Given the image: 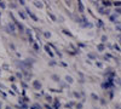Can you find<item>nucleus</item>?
Segmentation results:
<instances>
[{
	"label": "nucleus",
	"mask_w": 121,
	"mask_h": 109,
	"mask_svg": "<svg viewBox=\"0 0 121 109\" xmlns=\"http://www.w3.org/2000/svg\"><path fill=\"white\" fill-rule=\"evenodd\" d=\"M9 6H10V9H17V4L16 3H10Z\"/></svg>",
	"instance_id": "28"
},
{
	"label": "nucleus",
	"mask_w": 121,
	"mask_h": 109,
	"mask_svg": "<svg viewBox=\"0 0 121 109\" xmlns=\"http://www.w3.org/2000/svg\"><path fill=\"white\" fill-rule=\"evenodd\" d=\"M0 95H1V96H3L4 98H6V97H7V95H6V93H5V92L3 91V90H0Z\"/></svg>",
	"instance_id": "40"
},
{
	"label": "nucleus",
	"mask_w": 121,
	"mask_h": 109,
	"mask_svg": "<svg viewBox=\"0 0 121 109\" xmlns=\"http://www.w3.org/2000/svg\"><path fill=\"white\" fill-rule=\"evenodd\" d=\"M97 22H98V26H103V22H102V21H100V19H98V21H97Z\"/></svg>",
	"instance_id": "51"
},
{
	"label": "nucleus",
	"mask_w": 121,
	"mask_h": 109,
	"mask_svg": "<svg viewBox=\"0 0 121 109\" xmlns=\"http://www.w3.org/2000/svg\"><path fill=\"white\" fill-rule=\"evenodd\" d=\"M3 69H4V70H9V64L7 63H4L3 64Z\"/></svg>",
	"instance_id": "37"
},
{
	"label": "nucleus",
	"mask_w": 121,
	"mask_h": 109,
	"mask_svg": "<svg viewBox=\"0 0 121 109\" xmlns=\"http://www.w3.org/2000/svg\"><path fill=\"white\" fill-rule=\"evenodd\" d=\"M47 16H48L50 18H51V19H52L53 22H56V21H57V17H56V16H55V15H53L52 12H50V11H47Z\"/></svg>",
	"instance_id": "14"
},
{
	"label": "nucleus",
	"mask_w": 121,
	"mask_h": 109,
	"mask_svg": "<svg viewBox=\"0 0 121 109\" xmlns=\"http://www.w3.org/2000/svg\"><path fill=\"white\" fill-rule=\"evenodd\" d=\"M0 17H1V11H0Z\"/></svg>",
	"instance_id": "57"
},
{
	"label": "nucleus",
	"mask_w": 121,
	"mask_h": 109,
	"mask_svg": "<svg viewBox=\"0 0 121 109\" xmlns=\"http://www.w3.org/2000/svg\"><path fill=\"white\" fill-rule=\"evenodd\" d=\"M102 3H103L104 6H110V5H112V3H110V1H102Z\"/></svg>",
	"instance_id": "39"
},
{
	"label": "nucleus",
	"mask_w": 121,
	"mask_h": 109,
	"mask_svg": "<svg viewBox=\"0 0 121 109\" xmlns=\"http://www.w3.org/2000/svg\"><path fill=\"white\" fill-rule=\"evenodd\" d=\"M33 88L34 90H41L43 88V84L39 80H33Z\"/></svg>",
	"instance_id": "4"
},
{
	"label": "nucleus",
	"mask_w": 121,
	"mask_h": 109,
	"mask_svg": "<svg viewBox=\"0 0 121 109\" xmlns=\"http://www.w3.org/2000/svg\"><path fill=\"white\" fill-rule=\"evenodd\" d=\"M75 108H76V109H82V108H84L82 102H78V103L75 104Z\"/></svg>",
	"instance_id": "23"
},
{
	"label": "nucleus",
	"mask_w": 121,
	"mask_h": 109,
	"mask_svg": "<svg viewBox=\"0 0 121 109\" xmlns=\"http://www.w3.org/2000/svg\"><path fill=\"white\" fill-rule=\"evenodd\" d=\"M33 50H34L35 52H40V45H39L38 43H34V44H33Z\"/></svg>",
	"instance_id": "12"
},
{
	"label": "nucleus",
	"mask_w": 121,
	"mask_h": 109,
	"mask_svg": "<svg viewBox=\"0 0 121 109\" xmlns=\"http://www.w3.org/2000/svg\"><path fill=\"white\" fill-rule=\"evenodd\" d=\"M75 104H76V103H74V102H69V103L65 104V108H67V109H72Z\"/></svg>",
	"instance_id": "19"
},
{
	"label": "nucleus",
	"mask_w": 121,
	"mask_h": 109,
	"mask_svg": "<svg viewBox=\"0 0 121 109\" xmlns=\"http://www.w3.org/2000/svg\"><path fill=\"white\" fill-rule=\"evenodd\" d=\"M87 57H88L90 59H96V56H95L93 53H87Z\"/></svg>",
	"instance_id": "33"
},
{
	"label": "nucleus",
	"mask_w": 121,
	"mask_h": 109,
	"mask_svg": "<svg viewBox=\"0 0 121 109\" xmlns=\"http://www.w3.org/2000/svg\"><path fill=\"white\" fill-rule=\"evenodd\" d=\"M64 80H65V83H67L68 85H72V84H74V79H73L72 76H70V75H65Z\"/></svg>",
	"instance_id": "8"
},
{
	"label": "nucleus",
	"mask_w": 121,
	"mask_h": 109,
	"mask_svg": "<svg viewBox=\"0 0 121 109\" xmlns=\"http://www.w3.org/2000/svg\"><path fill=\"white\" fill-rule=\"evenodd\" d=\"M0 7L4 10V9L6 7V3H5V1H0Z\"/></svg>",
	"instance_id": "35"
},
{
	"label": "nucleus",
	"mask_w": 121,
	"mask_h": 109,
	"mask_svg": "<svg viewBox=\"0 0 121 109\" xmlns=\"http://www.w3.org/2000/svg\"><path fill=\"white\" fill-rule=\"evenodd\" d=\"M33 4H34V6H35V7H38V9H43V7H44V5H45V4H44V1H34Z\"/></svg>",
	"instance_id": "9"
},
{
	"label": "nucleus",
	"mask_w": 121,
	"mask_h": 109,
	"mask_svg": "<svg viewBox=\"0 0 121 109\" xmlns=\"http://www.w3.org/2000/svg\"><path fill=\"white\" fill-rule=\"evenodd\" d=\"M67 6H72V1H64Z\"/></svg>",
	"instance_id": "47"
},
{
	"label": "nucleus",
	"mask_w": 121,
	"mask_h": 109,
	"mask_svg": "<svg viewBox=\"0 0 121 109\" xmlns=\"http://www.w3.org/2000/svg\"><path fill=\"white\" fill-rule=\"evenodd\" d=\"M92 4H93L95 6H97V7H98V3H97V1H92Z\"/></svg>",
	"instance_id": "53"
},
{
	"label": "nucleus",
	"mask_w": 121,
	"mask_h": 109,
	"mask_svg": "<svg viewBox=\"0 0 121 109\" xmlns=\"http://www.w3.org/2000/svg\"><path fill=\"white\" fill-rule=\"evenodd\" d=\"M62 33L64 34V35H68V36H70V38H73L74 35H73V33L69 31V29H62Z\"/></svg>",
	"instance_id": "10"
},
{
	"label": "nucleus",
	"mask_w": 121,
	"mask_h": 109,
	"mask_svg": "<svg viewBox=\"0 0 121 109\" xmlns=\"http://www.w3.org/2000/svg\"><path fill=\"white\" fill-rule=\"evenodd\" d=\"M24 12H26V15H28L30 18H32L34 22H39V18H38V17H36V16H35V15H34L32 11H30L29 7H27V6H26V11H24Z\"/></svg>",
	"instance_id": "2"
},
{
	"label": "nucleus",
	"mask_w": 121,
	"mask_h": 109,
	"mask_svg": "<svg viewBox=\"0 0 121 109\" xmlns=\"http://www.w3.org/2000/svg\"><path fill=\"white\" fill-rule=\"evenodd\" d=\"M11 88H12V90H13V91H15L16 93H18V90H17V86H16L15 84H12V85H11Z\"/></svg>",
	"instance_id": "34"
},
{
	"label": "nucleus",
	"mask_w": 121,
	"mask_h": 109,
	"mask_svg": "<svg viewBox=\"0 0 121 109\" xmlns=\"http://www.w3.org/2000/svg\"><path fill=\"white\" fill-rule=\"evenodd\" d=\"M44 36L46 39H50V38H51V33H50V32H44Z\"/></svg>",
	"instance_id": "30"
},
{
	"label": "nucleus",
	"mask_w": 121,
	"mask_h": 109,
	"mask_svg": "<svg viewBox=\"0 0 121 109\" xmlns=\"http://www.w3.org/2000/svg\"><path fill=\"white\" fill-rule=\"evenodd\" d=\"M105 40H107V36H105V35H103V36H102V41L104 43Z\"/></svg>",
	"instance_id": "52"
},
{
	"label": "nucleus",
	"mask_w": 121,
	"mask_h": 109,
	"mask_svg": "<svg viewBox=\"0 0 121 109\" xmlns=\"http://www.w3.org/2000/svg\"><path fill=\"white\" fill-rule=\"evenodd\" d=\"M44 108H45V109H53V107H51L48 103H46V104L44 105Z\"/></svg>",
	"instance_id": "38"
},
{
	"label": "nucleus",
	"mask_w": 121,
	"mask_h": 109,
	"mask_svg": "<svg viewBox=\"0 0 121 109\" xmlns=\"http://www.w3.org/2000/svg\"><path fill=\"white\" fill-rule=\"evenodd\" d=\"M96 65L99 67V68H102V63H100V62H96Z\"/></svg>",
	"instance_id": "48"
},
{
	"label": "nucleus",
	"mask_w": 121,
	"mask_h": 109,
	"mask_svg": "<svg viewBox=\"0 0 121 109\" xmlns=\"http://www.w3.org/2000/svg\"><path fill=\"white\" fill-rule=\"evenodd\" d=\"M67 52H68V53H69V55H72V56H75V55H76V53H75V52H74V51H69V50H68V51H67Z\"/></svg>",
	"instance_id": "43"
},
{
	"label": "nucleus",
	"mask_w": 121,
	"mask_h": 109,
	"mask_svg": "<svg viewBox=\"0 0 121 109\" xmlns=\"http://www.w3.org/2000/svg\"><path fill=\"white\" fill-rule=\"evenodd\" d=\"M5 109H12V108L10 107V105H6V107H5Z\"/></svg>",
	"instance_id": "55"
},
{
	"label": "nucleus",
	"mask_w": 121,
	"mask_h": 109,
	"mask_svg": "<svg viewBox=\"0 0 121 109\" xmlns=\"http://www.w3.org/2000/svg\"><path fill=\"white\" fill-rule=\"evenodd\" d=\"M97 50H98V51H103V50H104V45H103V44L97 45Z\"/></svg>",
	"instance_id": "26"
},
{
	"label": "nucleus",
	"mask_w": 121,
	"mask_h": 109,
	"mask_svg": "<svg viewBox=\"0 0 121 109\" xmlns=\"http://www.w3.org/2000/svg\"><path fill=\"white\" fill-rule=\"evenodd\" d=\"M16 79H17V78H16L15 75H11V76H9V81L12 83V84H15V83H16Z\"/></svg>",
	"instance_id": "21"
},
{
	"label": "nucleus",
	"mask_w": 121,
	"mask_h": 109,
	"mask_svg": "<svg viewBox=\"0 0 121 109\" xmlns=\"http://www.w3.org/2000/svg\"><path fill=\"white\" fill-rule=\"evenodd\" d=\"M73 96H74L75 98H78V100H82V98H81V95H80L78 91H74V92H73Z\"/></svg>",
	"instance_id": "20"
},
{
	"label": "nucleus",
	"mask_w": 121,
	"mask_h": 109,
	"mask_svg": "<svg viewBox=\"0 0 121 109\" xmlns=\"http://www.w3.org/2000/svg\"><path fill=\"white\" fill-rule=\"evenodd\" d=\"M51 79H52L55 83H59V80H60L59 75H57V74H52V75H51Z\"/></svg>",
	"instance_id": "11"
},
{
	"label": "nucleus",
	"mask_w": 121,
	"mask_h": 109,
	"mask_svg": "<svg viewBox=\"0 0 121 109\" xmlns=\"http://www.w3.org/2000/svg\"><path fill=\"white\" fill-rule=\"evenodd\" d=\"M79 83L80 84H85V79H79Z\"/></svg>",
	"instance_id": "46"
},
{
	"label": "nucleus",
	"mask_w": 121,
	"mask_h": 109,
	"mask_svg": "<svg viewBox=\"0 0 121 109\" xmlns=\"http://www.w3.org/2000/svg\"><path fill=\"white\" fill-rule=\"evenodd\" d=\"M78 10H79L80 13H84L85 12V7H84V4H82L81 0H79V1H78Z\"/></svg>",
	"instance_id": "6"
},
{
	"label": "nucleus",
	"mask_w": 121,
	"mask_h": 109,
	"mask_svg": "<svg viewBox=\"0 0 121 109\" xmlns=\"http://www.w3.org/2000/svg\"><path fill=\"white\" fill-rule=\"evenodd\" d=\"M15 76H16L17 79H19L21 81H23V76H24V75H23V73H22V72H17Z\"/></svg>",
	"instance_id": "13"
},
{
	"label": "nucleus",
	"mask_w": 121,
	"mask_h": 109,
	"mask_svg": "<svg viewBox=\"0 0 121 109\" xmlns=\"http://www.w3.org/2000/svg\"><path fill=\"white\" fill-rule=\"evenodd\" d=\"M23 100H24V102H26V103H28V102H29V98H28V97H23Z\"/></svg>",
	"instance_id": "49"
},
{
	"label": "nucleus",
	"mask_w": 121,
	"mask_h": 109,
	"mask_svg": "<svg viewBox=\"0 0 121 109\" xmlns=\"http://www.w3.org/2000/svg\"><path fill=\"white\" fill-rule=\"evenodd\" d=\"M0 109H1V102H0Z\"/></svg>",
	"instance_id": "56"
},
{
	"label": "nucleus",
	"mask_w": 121,
	"mask_h": 109,
	"mask_svg": "<svg viewBox=\"0 0 121 109\" xmlns=\"http://www.w3.org/2000/svg\"><path fill=\"white\" fill-rule=\"evenodd\" d=\"M9 16H10V18L12 19V22H15V21H17V19L15 18V16H13V13L12 12H9Z\"/></svg>",
	"instance_id": "32"
},
{
	"label": "nucleus",
	"mask_w": 121,
	"mask_h": 109,
	"mask_svg": "<svg viewBox=\"0 0 121 109\" xmlns=\"http://www.w3.org/2000/svg\"><path fill=\"white\" fill-rule=\"evenodd\" d=\"M9 93L11 95V96H15V95H16V92H15V91H11V90H9Z\"/></svg>",
	"instance_id": "44"
},
{
	"label": "nucleus",
	"mask_w": 121,
	"mask_h": 109,
	"mask_svg": "<svg viewBox=\"0 0 121 109\" xmlns=\"http://www.w3.org/2000/svg\"><path fill=\"white\" fill-rule=\"evenodd\" d=\"M18 16L21 17L22 19H27V15H26L24 11H21V10H19V11H18Z\"/></svg>",
	"instance_id": "15"
},
{
	"label": "nucleus",
	"mask_w": 121,
	"mask_h": 109,
	"mask_svg": "<svg viewBox=\"0 0 121 109\" xmlns=\"http://www.w3.org/2000/svg\"><path fill=\"white\" fill-rule=\"evenodd\" d=\"M4 29H5V32H6L7 34H11V35H13V36L17 35V27H16V24H15L13 22H9V24H7Z\"/></svg>",
	"instance_id": "1"
},
{
	"label": "nucleus",
	"mask_w": 121,
	"mask_h": 109,
	"mask_svg": "<svg viewBox=\"0 0 121 109\" xmlns=\"http://www.w3.org/2000/svg\"><path fill=\"white\" fill-rule=\"evenodd\" d=\"M55 53H56V55H57L59 58H62V57H63V53L60 52V51H58V48H57V50H55Z\"/></svg>",
	"instance_id": "27"
},
{
	"label": "nucleus",
	"mask_w": 121,
	"mask_h": 109,
	"mask_svg": "<svg viewBox=\"0 0 121 109\" xmlns=\"http://www.w3.org/2000/svg\"><path fill=\"white\" fill-rule=\"evenodd\" d=\"M0 76H1V74H0Z\"/></svg>",
	"instance_id": "58"
},
{
	"label": "nucleus",
	"mask_w": 121,
	"mask_h": 109,
	"mask_svg": "<svg viewBox=\"0 0 121 109\" xmlns=\"http://www.w3.org/2000/svg\"><path fill=\"white\" fill-rule=\"evenodd\" d=\"M91 98H92L93 101H98V96L96 93H91Z\"/></svg>",
	"instance_id": "29"
},
{
	"label": "nucleus",
	"mask_w": 121,
	"mask_h": 109,
	"mask_svg": "<svg viewBox=\"0 0 121 109\" xmlns=\"http://www.w3.org/2000/svg\"><path fill=\"white\" fill-rule=\"evenodd\" d=\"M45 100H46L48 103H52V102H53V98H52V96H50V95H46V96H45Z\"/></svg>",
	"instance_id": "18"
},
{
	"label": "nucleus",
	"mask_w": 121,
	"mask_h": 109,
	"mask_svg": "<svg viewBox=\"0 0 121 109\" xmlns=\"http://www.w3.org/2000/svg\"><path fill=\"white\" fill-rule=\"evenodd\" d=\"M56 64H57V62L53 61V59H51V61L48 62V65H50V67H53V65H56Z\"/></svg>",
	"instance_id": "31"
},
{
	"label": "nucleus",
	"mask_w": 121,
	"mask_h": 109,
	"mask_svg": "<svg viewBox=\"0 0 121 109\" xmlns=\"http://www.w3.org/2000/svg\"><path fill=\"white\" fill-rule=\"evenodd\" d=\"M22 96H23V97H26V90H23V91H22Z\"/></svg>",
	"instance_id": "54"
},
{
	"label": "nucleus",
	"mask_w": 121,
	"mask_h": 109,
	"mask_svg": "<svg viewBox=\"0 0 121 109\" xmlns=\"http://www.w3.org/2000/svg\"><path fill=\"white\" fill-rule=\"evenodd\" d=\"M18 103H19V105H23V104H27V103L24 102V100H23V97H19V98H18Z\"/></svg>",
	"instance_id": "25"
},
{
	"label": "nucleus",
	"mask_w": 121,
	"mask_h": 109,
	"mask_svg": "<svg viewBox=\"0 0 121 109\" xmlns=\"http://www.w3.org/2000/svg\"><path fill=\"white\" fill-rule=\"evenodd\" d=\"M60 65L64 67V68H67V67H68V64H67V63H64V62H60Z\"/></svg>",
	"instance_id": "45"
},
{
	"label": "nucleus",
	"mask_w": 121,
	"mask_h": 109,
	"mask_svg": "<svg viewBox=\"0 0 121 109\" xmlns=\"http://www.w3.org/2000/svg\"><path fill=\"white\" fill-rule=\"evenodd\" d=\"M26 34H27V36H28V38H33V36H32V31H30L29 28H27V29H26Z\"/></svg>",
	"instance_id": "24"
},
{
	"label": "nucleus",
	"mask_w": 121,
	"mask_h": 109,
	"mask_svg": "<svg viewBox=\"0 0 121 109\" xmlns=\"http://www.w3.org/2000/svg\"><path fill=\"white\" fill-rule=\"evenodd\" d=\"M34 96H35V98H40V97H41V95H40V93H35Z\"/></svg>",
	"instance_id": "50"
},
{
	"label": "nucleus",
	"mask_w": 121,
	"mask_h": 109,
	"mask_svg": "<svg viewBox=\"0 0 121 109\" xmlns=\"http://www.w3.org/2000/svg\"><path fill=\"white\" fill-rule=\"evenodd\" d=\"M74 18H75V22H78V23H80V24H82V23H84V21H82V17L74 16Z\"/></svg>",
	"instance_id": "16"
},
{
	"label": "nucleus",
	"mask_w": 121,
	"mask_h": 109,
	"mask_svg": "<svg viewBox=\"0 0 121 109\" xmlns=\"http://www.w3.org/2000/svg\"><path fill=\"white\" fill-rule=\"evenodd\" d=\"M53 109H60L59 98H53Z\"/></svg>",
	"instance_id": "7"
},
{
	"label": "nucleus",
	"mask_w": 121,
	"mask_h": 109,
	"mask_svg": "<svg viewBox=\"0 0 121 109\" xmlns=\"http://www.w3.org/2000/svg\"><path fill=\"white\" fill-rule=\"evenodd\" d=\"M30 109H43V105H40L39 103H34Z\"/></svg>",
	"instance_id": "17"
},
{
	"label": "nucleus",
	"mask_w": 121,
	"mask_h": 109,
	"mask_svg": "<svg viewBox=\"0 0 121 109\" xmlns=\"http://www.w3.org/2000/svg\"><path fill=\"white\" fill-rule=\"evenodd\" d=\"M44 50H45V52H46V53H47V55H48L50 57H51V58H52V57L55 56V53H53V52L51 51V47H50L48 45H45V46H44Z\"/></svg>",
	"instance_id": "5"
},
{
	"label": "nucleus",
	"mask_w": 121,
	"mask_h": 109,
	"mask_svg": "<svg viewBox=\"0 0 121 109\" xmlns=\"http://www.w3.org/2000/svg\"><path fill=\"white\" fill-rule=\"evenodd\" d=\"M17 3H19V5H23V6H26V1H24V0H19V1H17Z\"/></svg>",
	"instance_id": "42"
},
{
	"label": "nucleus",
	"mask_w": 121,
	"mask_h": 109,
	"mask_svg": "<svg viewBox=\"0 0 121 109\" xmlns=\"http://www.w3.org/2000/svg\"><path fill=\"white\" fill-rule=\"evenodd\" d=\"M21 84H22V86H23V88H24V90H27V88H28V85L26 84V81L23 80V81H21Z\"/></svg>",
	"instance_id": "36"
},
{
	"label": "nucleus",
	"mask_w": 121,
	"mask_h": 109,
	"mask_svg": "<svg viewBox=\"0 0 121 109\" xmlns=\"http://www.w3.org/2000/svg\"><path fill=\"white\" fill-rule=\"evenodd\" d=\"M81 27H82V28H92L93 26H92V23H88V22H87V23H82Z\"/></svg>",
	"instance_id": "22"
},
{
	"label": "nucleus",
	"mask_w": 121,
	"mask_h": 109,
	"mask_svg": "<svg viewBox=\"0 0 121 109\" xmlns=\"http://www.w3.org/2000/svg\"><path fill=\"white\" fill-rule=\"evenodd\" d=\"M13 23L16 24L17 29H18V31H19V34H24V33H26V28L23 27V24H22L21 22H18V21H15Z\"/></svg>",
	"instance_id": "3"
},
{
	"label": "nucleus",
	"mask_w": 121,
	"mask_h": 109,
	"mask_svg": "<svg viewBox=\"0 0 121 109\" xmlns=\"http://www.w3.org/2000/svg\"><path fill=\"white\" fill-rule=\"evenodd\" d=\"M78 45H79L80 47H81V48H84V47H86V45H85L84 43H78Z\"/></svg>",
	"instance_id": "41"
}]
</instances>
